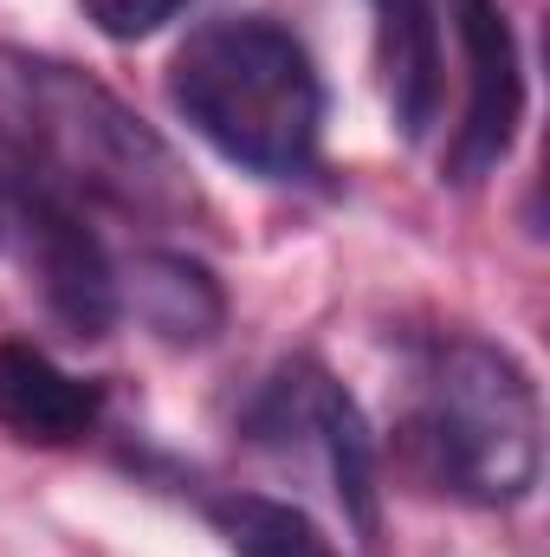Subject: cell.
I'll return each mask as SVG.
<instances>
[{"label": "cell", "mask_w": 550, "mask_h": 557, "mask_svg": "<svg viewBox=\"0 0 550 557\" xmlns=\"http://www.w3.org/2000/svg\"><path fill=\"white\" fill-rule=\"evenodd\" d=\"M104 416V389L91 376L59 370L33 344H0V428L39 447L85 441Z\"/></svg>", "instance_id": "cell-9"}, {"label": "cell", "mask_w": 550, "mask_h": 557, "mask_svg": "<svg viewBox=\"0 0 550 557\" xmlns=\"http://www.w3.org/2000/svg\"><path fill=\"white\" fill-rule=\"evenodd\" d=\"M370 13H376L389 117L409 143H421L447 104V13L440 0H370Z\"/></svg>", "instance_id": "cell-7"}, {"label": "cell", "mask_w": 550, "mask_h": 557, "mask_svg": "<svg viewBox=\"0 0 550 557\" xmlns=\"http://www.w3.org/2000/svg\"><path fill=\"white\" fill-rule=\"evenodd\" d=\"M168 104L208 149H221L247 175L266 182L317 175L324 78L304 39H291L266 13H227L195 26L168 65Z\"/></svg>", "instance_id": "cell-2"}, {"label": "cell", "mask_w": 550, "mask_h": 557, "mask_svg": "<svg viewBox=\"0 0 550 557\" xmlns=\"http://www.w3.org/2000/svg\"><path fill=\"white\" fill-rule=\"evenodd\" d=\"M208 512L234 557H337V545L317 532V519L273 493H221Z\"/></svg>", "instance_id": "cell-10"}, {"label": "cell", "mask_w": 550, "mask_h": 557, "mask_svg": "<svg viewBox=\"0 0 550 557\" xmlns=\"http://www.w3.org/2000/svg\"><path fill=\"white\" fill-rule=\"evenodd\" d=\"M20 240V260L39 285L46 311L72 331V337H104L124 311H117V260L104 253V240L91 234V221L39 188H20L0 175V240Z\"/></svg>", "instance_id": "cell-4"}, {"label": "cell", "mask_w": 550, "mask_h": 557, "mask_svg": "<svg viewBox=\"0 0 550 557\" xmlns=\"http://www.w3.org/2000/svg\"><path fill=\"white\" fill-rule=\"evenodd\" d=\"M0 175L65 208L124 221H188L201 188L175 143L72 59L0 46Z\"/></svg>", "instance_id": "cell-1"}, {"label": "cell", "mask_w": 550, "mask_h": 557, "mask_svg": "<svg viewBox=\"0 0 550 557\" xmlns=\"http://www.w3.org/2000/svg\"><path fill=\"white\" fill-rule=\"evenodd\" d=\"M447 33L460 46L466 65V104H460V131L447 143V182H479L505 162V149L518 137L525 117V65H518V39L505 20V0H440Z\"/></svg>", "instance_id": "cell-5"}, {"label": "cell", "mask_w": 550, "mask_h": 557, "mask_svg": "<svg viewBox=\"0 0 550 557\" xmlns=\"http://www.w3.org/2000/svg\"><path fill=\"white\" fill-rule=\"evenodd\" d=\"M182 7H188V0H85V13L98 20L104 39H149V33H162Z\"/></svg>", "instance_id": "cell-11"}, {"label": "cell", "mask_w": 550, "mask_h": 557, "mask_svg": "<svg viewBox=\"0 0 550 557\" xmlns=\"http://www.w3.org/2000/svg\"><path fill=\"white\" fill-rule=\"evenodd\" d=\"M117 311H137L162 344L195 350V344L221 337L227 292H221V278L208 273L201 260L168 253V247H142V253H130L117 267Z\"/></svg>", "instance_id": "cell-8"}, {"label": "cell", "mask_w": 550, "mask_h": 557, "mask_svg": "<svg viewBox=\"0 0 550 557\" xmlns=\"http://www.w3.org/2000/svg\"><path fill=\"white\" fill-rule=\"evenodd\" d=\"M253 434H266V441H291V434H304V441L324 454V467H330V486H337L343 519L357 525V539L376 545V532H383L376 441H370V428H363L357 403H350V389H343L337 376H324L317 363H291V370H278L273 383H266V396H260V409H253Z\"/></svg>", "instance_id": "cell-6"}, {"label": "cell", "mask_w": 550, "mask_h": 557, "mask_svg": "<svg viewBox=\"0 0 550 557\" xmlns=\"http://www.w3.org/2000/svg\"><path fill=\"white\" fill-rule=\"evenodd\" d=\"M409 441L466 506H518L545 473V409L532 370L492 337H440L414 370Z\"/></svg>", "instance_id": "cell-3"}]
</instances>
